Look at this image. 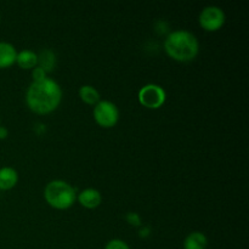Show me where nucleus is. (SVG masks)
<instances>
[{
	"instance_id": "1",
	"label": "nucleus",
	"mask_w": 249,
	"mask_h": 249,
	"mask_svg": "<svg viewBox=\"0 0 249 249\" xmlns=\"http://www.w3.org/2000/svg\"><path fill=\"white\" fill-rule=\"evenodd\" d=\"M62 99L60 85L46 77L40 82H33L27 90V105L38 114H46L55 111Z\"/></svg>"
},
{
	"instance_id": "2",
	"label": "nucleus",
	"mask_w": 249,
	"mask_h": 249,
	"mask_svg": "<svg viewBox=\"0 0 249 249\" xmlns=\"http://www.w3.org/2000/svg\"><path fill=\"white\" fill-rule=\"evenodd\" d=\"M164 49L168 55L175 61L189 62L194 60L198 53L199 44L191 32L179 29L172 32L167 36L164 41Z\"/></svg>"
},
{
	"instance_id": "3",
	"label": "nucleus",
	"mask_w": 249,
	"mask_h": 249,
	"mask_svg": "<svg viewBox=\"0 0 249 249\" xmlns=\"http://www.w3.org/2000/svg\"><path fill=\"white\" fill-rule=\"evenodd\" d=\"M44 197L53 208L67 209L74 203L75 191L68 182L63 180H53L46 185Z\"/></svg>"
},
{
	"instance_id": "4",
	"label": "nucleus",
	"mask_w": 249,
	"mask_h": 249,
	"mask_svg": "<svg viewBox=\"0 0 249 249\" xmlns=\"http://www.w3.org/2000/svg\"><path fill=\"white\" fill-rule=\"evenodd\" d=\"M94 118L99 125L111 128L117 124L119 119V111L116 105L111 101H99L94 107Z\"/></svg>"
},
{
	"instance_id": "5",
	"label": "nucleus",
	"mask_w": 249,
	"mask_h": 249,
	"mask_svg": "<svg viewBox=\"0 0 249 249\" xmlns=\"http://www.w3.org/2000/svg\"><path fill=\"white\" fill-rule=\"evenodd\" d=\"M139 101L147 108H160L165 101V91L162 87L147 84L139 91Z\"/></svg>"
},
{
	"instance_id": "6",
	"label": "nucleus",
	"mask_w": 249,
	"mask_h": 249,
	"mask_svg": "<svg viewBox=\"0 0 249 249\" xmlns=\"http://www.w3.org/2000/svg\"><path fill=\"white\" fill-rule=\"evenodd\" d=\"M199 23L206 31H218L225 23V14L218 6H207L199 14Z\"/></svg>"
},
{
	"instance_id": "7",
	"label": "nucleus",
	"mask_w": 249,
	"mask_h": 249,
	"mask_svg": "<svg viewBox=\"0 0 249 249\" xmlns=\"http://www.w3.org/2000/svg\"><path fill=\"white\" fill-rule=\"evenodd\" d=\"M78 199H79L80 204L85 208L94 209L97 208V207L101 204L102 197L101 194H100L97 190L95 189H85L84 191H82L78 196Z\"/></svg>"
},
{
	"instance_id": "8",
	"label": "nucleus",
	"mask_w": 249,
	"mask_h": 249,
	"mask_svg": "<svg viewBox=\"0 0 249 249\" xmlns=\"http://www.w3.org/2000/svg\"><path fill=\"white\" fill-rule=\"evenodd\" d=\"M17 51L12 44L0 41V68H6L16 62Z\"/></svg>"
},
{
	"instance_id": "9",
	"label": "nucleus",
	"mask_w": 249,
	"mask_h": 249,
	"mask_svg": "<svg viewBox=\"0 0 249 249\" xmlns=\"http://www.w3.org/2000/svg\"><path fill=\"white\" fill-rule=\"evenodd\" d=\"M18 181V174L11 167H4L0 169V190H10Z\"/></svg>"
},
{
	"instance_id": "10",
	"label": "nucleus",
	"mask_w": 249,
	"mask_h": 249,
	"mask_svg": "<svg viewBox=\"0 0 249 249\" xmlns=\"http://www.w3.org/2000/svg\"><path fill=\"white\" fill-rule=\"evenodd\" d=\"M208 240L206 235L198 231L191 232L184 241V249H207Z\"/></svg>"
},
{
	"instance_id": "11",
	"label": "nucleus",
	"mask_w": 249,
	"mask_h": 249,
	"mask_svg": "<svg viewBox=\"0 0 249 249\" xmlns=\"http://www.w3.org/2000/svg\"><path fill=\"white\" fill-rule=\"evenodd\" d=\"M16 62L23 70L34 68L38 63V55L32 50H22L21 53H17Z\"/></svg>"
},
{
	"instance_id": "12",
	"label": "nucleus",
	"mask_w": 249,
	"mask_h": 249,
	"mask_svg": "<svg viewBox=\"0 0 249 249\" xmlns=\"http://www.w3.org/2000/svg\"><path fill=\"white\" fill-rule=\"evenodd\" d=\"M79 96L88 105H96L100 101L99 91L91 85H83L79 89Z\"/></svg>"
},
{
	"instance_id": "13",
	"label": "nucleus",
	"mask_w": 249,
	"mask_h": 249,
	"mask_svg": "<svg viewBox=\"0 0 249 249\" xmlns=\"http://www.w3.org/2000/svg\"><path fill=\"white\" fill-rule=\"evenodd\" d=\"M38 67H40L41 70L45 71L46 73L50 72V71H53V66H55L56 63L55 53L51 50H43L38 55Z\"/></svg>"
},
{
	"instance_id": "14",
	"label": "nucleus",
	"mask_w": 249,
	"mask_h": 249,
	"mask_svg": "<svg viewBox=\"0 0 249 249\" xmlns=\"http://www.w3.org/2000/svg\"><path fill=\"white\" fill-rule=\"evenodd\" d=\"M105 249H130V248H129V246L126 245L124 241L112 240V241H109L108 243H107Z\"/></svg>"
},
{
	"instance_id": "15",
	"label": "nucleus",
	"mask_w": 249,
	"mask_h": 249,
	"mask_svg": "<svg viewBox=\"0 0 249 249\" xmlns=\"http://www.w3.org/2000/svg\"><path fill=\"white\" fill-rule=\"evenodd\" d=\"M32 75H33V82H40V80L46 78V72L44 70H41L40 67H36L33 68Z\"/></svg>"
},
{
	"instance_id": "16",
	"label": "nucleus",
	"mask_w": 249,
	"mask_h": 249,
	"mask_svg": "<svg viewBox=\"0 0 249 249\" xmlns=\"http://www.w3.org/2000/svg\"><path fill=\"white\" fill-rule=\"evenodd\" d=\"M7 136V129L4 126H0V139H5Z\"/></svg>"
}]
</instances>
